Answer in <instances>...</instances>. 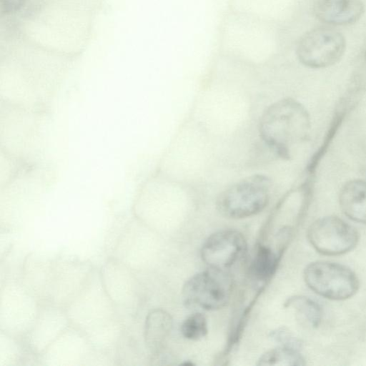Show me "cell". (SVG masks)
I'll use <instances>...</instances> for the list:
<instances>
[{"mask_svg": "<svg viewBox=\"0 0 366 366\" xmlns=\"http://www.w3.org/2000/svg\"><path fill=\"white\" fill-rule=\"evenodd\" d=\"M311 129L306 108L292 98L279 99L269 105L260 116L258 131L264 144L284 160L293 157L308 139Z\"/></svg>", "mask_w": 366, "mask_h": 366, "instance_id": "1", "label": "cell"}, {"mask_svg": "<svg viewBox=\"0 0 366 366\" xmlns=\"http://www.w3.org/2000/svg\"><path fill=\"white\" fill-rule=\"evenodd\" d=\"M272 179L266 174H255L233 183L221 192L216 208L222 216L244 219L262 212L269 204Z\"/></svg>", "mask_w": 366, "mask_h": 366, "instance_id": "2", "label": "cell"}, {"mask_svg": "<svg viewBox=\"0 0 366 366\" xmlns=\"http://www.w3.org/2000/svg\"><path fill=\"white\" fill-rule=\"evenodd\" d=\"M307 285L315 293L332 300L352 297L360 288L356 274L348 267L330 261H315L304 270Z\"/></svg>", "mask_w": 366, "mask_h": 366, "instance_id": "3", "label": "cell"}, {"mask_svg": "<svg viewBox=\"0 0 366 366\" xmlns=\"http://www.w3.org/2000/svg\"><path fill=\"white\" fill-rule=\"evenodd\" d=\"M232 291V280L228 272L209 268L185 282L182 298L188 307L216 310L228 303Z\"/></svg>", "mask_w": 366, "mask_h": 366, "instance_id": "4", "label": "cell"}, {"mask_svg": "<svg viewBox=\"0 0 366 366\" xmlns=\"http://www.w3.org/2000/svg\"><path fill=\"white\" fill-rule=\"evenodd\" d=\"M346 48L344 36L329 27H318L305 34L297 45L299 61L312 69H321L336 64Z\"/></svg>", "mask_w": 366, "mask_h": 366, "instance_id": "5", "label": "cell"}, {"mask_svg": "<svg viewBox=\"0 0 366 366\" xmlns=\"http://www.w3.org/2000/svg\"><path fill=\"white\" fill-rule=\"evenodd\" d=\"M359 238L355 228L336 216L319 218L307 230L311 245L317 252L327 256H337L352 251Z\"/></svg>", "mask_w": 366, "mask_h": 366, "instance_id": "6", "label": "cell"}, {"mask_svg": "<svg viewBox=\"0 0 366 366\" xmlns=\"http://www.w3.org/2000/svg\"><path fill=\"white\" fill-rule=\"evenodd\" d=\"M247 244L243 234L237 230L217 232L204 242L201 257L209 268L227 272L244 257Z\"/></svg>", "mask_w": 366, "mask_h": 366, "instance_id": "7", "label": "cell"}, {"mask_svg": "<svg viewBox=\"0 0 366 366\" xmlns=\"http://www.w3.org/2000/svg\"><path fill=\"white\" fill-rule=\"evenodd\" d=\"M365 11L360 0H317L314 11L322 21L333 25L352 24Z\"/></svg>", "mask_w": 366, "mask_h": 366, "instance_id": "8", "label": "cell"}, {"mask_svg": "<svg viewBox=\"0 0 366 366\" xmlns=\"http://www.w3.org/2000/svg\"><path fill=\"white\" fill-rule=\"evenodd\" d=\"M339 204L348 218L366 224V182L362 179L347 182L340 191Z\"/></svg>", "mask_w": 366, "mask_h": 366, "instance_id": "9", "label": "cell"}, {"mask_svg": "<svg viewBox=\"0 0 366 366\" xmlns=\"http://www.w3.org/2000/svg\"><path fill=\"white\" fill-rule=\"evenodd\" d=\"M172 328L169 314L161 309L152 310L147 316L144 325V340L147 348L158 354L163 348Z\"/></svg>", "mask_w": 366, "mask_h": 366, "instance_id": "10", "label": "cell"}, {"mask_svg": "<svg viewBox=\"0 0 366 366\" xmlns=\"http://www.w3.org/2000/svg\"><path fill=\"white\" fill-rule=\"evenodd\" d=\"M281 254L264 245H259L252 260L249 273L254 280L264 282L277 271Z\"/></svg>", "mask_w": 366, "mask_h": 366, "instance_id": "11", "label": "cell"}, {"mask_svg": "<svg viewBox=\"0 0 366 366\" xmlns=\"http://www.w3.org/2000/svg\"><path fill=\"white\" fill-rule=\"evenodd\" d=\"M285 307H292L300 319L312 328L317 327L322 318V308L315 300L303 295L289 297L285 302Z\"/></svg>", "mask_w": 366, "mask_h": 366, "instance_id": "12", "label": "cell"}, {"mask_svg": "<svg viewBox=\"0 0 366 366\" xmlns=\"http://www.w3.org/2000/svg\"><path fill=\"white\" fill-rule=\"evenodd\" d=\"M302 350L280 345L263 354L259 359L258 365L302 366L305 360Z\"/></svg>", "mask_w": 366, "mask_h": 366, "instance_id": "13", "label": "cell"}, {"mask_svg": "<svg viewBox=\"0 0 366 366\" xmlns=\"http://www.w3.org/2000/svg\"><path fill=\"white\" fill-rule=\"evenodd\" d=\"M346 112L347 109L342 108L338 109L334 115L331 124L325 134V139H323L322 144L316 151V152L312 155L307 164V171L310 175H312L315 172L320 161L325 155L326 151L330 147L331 141H332L337 133V131L341 125L342 120L345 117Z\"/></svg>", "mask_w": 366, "mask_h": 366, "instance_id": "14", "label": "cell"}, {"mask_svg": "<svg viewBox=\"0 0 366 366\" xmlns=\"http://www.w3.org/2000/svg\"><path fill=\"white\" fill-rule=\"evenodd\" d=\"M208 332L207 321L201 312H195L187 317L181 326L182 335L190 340H199Z\"/></svg>", "mask_w": 366, "mask_h": 366, "instance_id": "15", "label": "cell"}, {"mask_svg": "<svg viewBox=\"0 0 366 366\" xmlns=\"http://www.w3.org/2000/svg\"><path fill=\"white\" fill-rule=\"evenodd\" d=\"M269 337L282 346L302 350V342L287 328L280 327L269 333Z\"/></svg>", "mask_w": 366, "mask_h": 366, "instance_id": "16", "label": "cell"}, {"mask_svg": "<svg viewBox=\"0 0 366 366\" xmlns=\"http://www.w3.org/2000/svg\"><path fill=\"white\" fill-rule=\"evenodd\" d=\"M24 0H1L2 12L8 13L18 10Z\"/></svg>", "mask_w": 366, "mask_h": 366, "instance_id": "17", "label": "cell"}]
</instances>
